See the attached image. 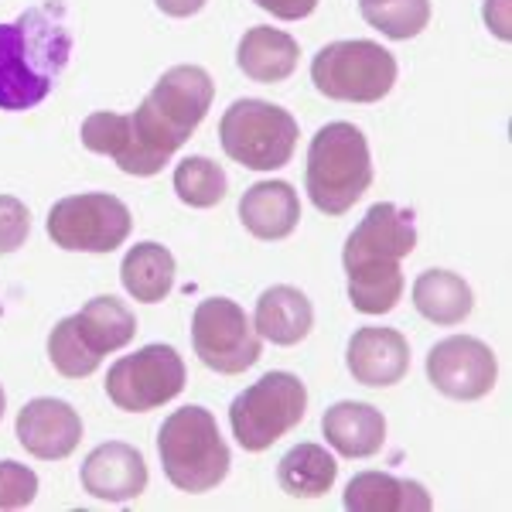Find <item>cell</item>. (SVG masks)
<instances>
[{
    "instance_id": "obj_14",
    "label": "cell",
    "mask_w": 512,
    "mask_h": 512,
    "mask_svg": "<svg viewBox=\"0 0 512 512\" xmlns=\"http://www.w3.org/2000/svg\"><path fill=\"white\" fill-rule=\"evenodd\" d=\"M82 489L99 502H130L147 489V465L144 454L123 441L99 444L82 461Z\"/></svg>"
},
{
    "instance_id": "obj_28",
    "label": "cell",
    "mask_w": 512,
    "mask_h": 512,
    "mask_svg": "<svg viewBox=\"0 0 512 512\" xmlns=\"http://www.w3.org/2000/svg\"><path fill=\"white\" fill-rule=\"evenodd\" d=\"M48 359H52V366L59 369L62 376L69 379H82V376H93L99 369V355H93L82 345V338L76 332V318H62L59 325L52 328V335H48Z\"/></svg>"
},
{
    "instance_id": "obj_13",
    "label": "cell",
    "mask_w": 512,
    "mask_h": 512,
    "mask_svg": "<svg viewBox=\"0 0 512 512\" xmlns=\"http://www.w3.org/2000/svg\"><path fill=\"white\" fill-rule=\"evenodd\" d=\"M18 441L28 454L41 461H62L79 448L82 441V417L72 410V403L55 396H38L24 403L18 414Z\"/></svg>"
},
{
    "instance_id": "obj_25",
    "label": "cell",
    "mask_w": 512,
    "mask_h": 512,
    "mask_svg": "<svg viewBox=\"0 0 512 512\" xmlns=\"http://www.w3.org/2000/svg\"><path fill=\"white\" fill-rule=\"evenodd\" d=\"M338 465L335 458L328 454V448L321 444H297L280 458L277 478H280V489L294 499H318L335 485Z\"/></svg>"
},
{
    "instance_id": "obj_32",
    "label": "cell",
    "mask_w": 512,
    "mask_h": 512,
    "mask_svg": "<svg viewBox=\"0 0 512 512\" xmlns=\"http://www.w3.org/2000/svg\"><path fill=\"white\" fill-rule=\"evenodd\" d=\"M485 24L506 41L509 38V0H485Z\"/></svg>"
},
{
    "instance_id": "obj_8",
    "label": "cell",
    "mask_w": 512,
    "mask_h": 512,
    "mask_svg": "<svg viewBox=\"0 0 512 512\" xmlns=\"http://www.w3.org/2000/svg\"><path fill=\"white\" fill-rule=\"evenodd\" d=\"M311 82L338 103H379L396 82V59L376 41H332L311 62Z\"/></svg>"
},
{
    "instance_id": "obj_2",
    "label": "cell",
    "mask_w": 512,
    "mask_h": 512,
    "mask_svg": "<svg viewBox=\"0 0 512 512\" xmlns=\"http://www.w3.org/2000/svg\"><path fill=\"white\" fill-rule=\"evenodd\" d=\"M417 246L414 212L393 202H376L345 239L342 263L349 274V301L362 315H386L403 297L400 260Z\"/></svg>"
},
{
    "instance_id": "obj_3",
    "label": "cell",
    "mask_w": 512,
    "mask_h": 512,
    "mask_svg": "<svg viewBox=\"0 0 512 512\" xmlns=\"http://www.w3.org/2000/svg\"><path fill=\"white\" fill-rule=\"evenodd\" d=\"M212 99H216V82L198 65H175L154 82V89L137 106V113H130V120L158 168H164L171 154L195 134V127L212 110Z\"/></svg>"
},
{
    "instance_id": "obj_17",
    "label": "cell",
    "mask_w": 512,
    "mask_h": 512,
    "mask_svg": "<svg viewBox=\"0 0 512 512\" xmlns=\"http://www.w3.org/2000/svg\"><path fill=\"white\" fill-rule=\"evenodd\" d=\"M239 219L256 239H287L301 222V198L287 181H256L239 198Z\"/></svg>"
},
{
    "instance_id": "obj_26",
    "label": "cell",
    "mask_w": 512,
    "mask_h": 512,
    "mask_svg": "<svg viewBox=\"0 0 512 512\" xmlns=\"http://www.w3.org/2000/svg\"><path fill=\"white\" fill-rule=\"evenodd\" d=\"M359 11L369 28L393 41L417 38L431 24V0H359Z\"/></svg>"
},
{
    "instance_id": "obj_9",
    "label": "cell",
    "mask_w": 512,
    "mask_h": 512,
    "mask_svg": "<svg viewBox=\"0 0 512 512\" xmlns=\"http://www.w3.org/2000/svg\"><path fill=\"white\" fill-rule=\"evenodd\" d=\"M130 209L110 192L69 195L48 212V236L72 253H113L130 236Z\"/></svg>"
},
{
    "instance_id": "obj_31",
    "label": "cell",
    "mask_w": 512,
    "mask_h": 512,
    "mask_svg": "<svg viewBox=\"0 0 512 512\" xmlns=\"http://www.w3.org/2000/svg\"><path fill=\"white\" fill-rule=\"evenodd\" d=\"M256 7H263L267 14H274L280 21H301L318 7V0H253Z\"/></svg>"
},
{
    "instance_id": "obj_19",
    "label": "cell",
    "mask_w": 512,
    "mask_h": 512,
    "mask_svg": "<svg viewBox=\"0 0 512 512\" xmlns=\"http://www.w3.org/2000/svg\"><path fill=\"white\" fill-rule=\"evenodd\" d=\"M311 325H315V308H311V301L304 297V291H297V287L277 284V287H270V291H263L260 301H256L253 328H256V335H263L267 342L297 345L308 338Z\"/></svg>"
},
{
    "instance_id": "obj_34",
    "label": "cell",
    "mask_w": 512,
    "mask_h": 512,
    "mask_svg": "<svg viewBox=\"0 0 512 512\" xmlns=\"http://www.w3.org/2000/svg\"><path fill=\"white\" fill-rule=\"evenodd\" d=\"M4 407H7V396H4V386H0V417H4Z\"/></svg>"
},
{
    "instance_id": "obj_20",
    "label": "cell",
    "mask_w": 512,
    "mask_h": 512,
    "mask_svg": "<svg viewBox=\"0 0 512 512\" xmlns=\"http://www.w3.org/2000/svg\"><path fill=\"white\" fill-rule=\"evenodd\" d=\"M434 502L420 482H403L396 475L362 472L345 489L349 512H427Z\"/></svg>"
},
{
    "instance_id": "obj_21",
    "label": "cell",
    "mask_w": 512,
    "mask_h": 512,
    "mask_svg": "<svg viewBox=\"0 0 512 512\" xmlns=\"http://www.w3.org/2000/svg\"><path fill=\"white\" fill-rule=\"evenodd\" d=\"M297 41L277 28H250L236 48V65L253 82H284L297 69Z\"/></svg>"
},
{
    "instance_id": "obj_10",
    "label": "cell",
    "mask_w": 512,
    "mask_h": 512,
    "mask_svg": "<svg viewBox=\"0 0 512 512\" xmlns=\"http://www.w3.org/2000/svg\"><path fill=\"white\" fill-rule=\"evenodd\" d=\"M185 390V362L171 345H144L110 366L106 396L127 414H147Z\"/></svg>"
},
{
    "instance_id": "obj_29",
    "label": "cell",
    "mask_w": 512,
    "mask_h": 512,
    "mask_svg": "<svg viewBox=\"0 0 512 512\" xmlns=\"http://www.w3.org/2000/svg\"><path fill=\"white\" fill-rule=\"evenodd\" d=\"M38 495V475L18 461H0V509H24Z\"/></svg>"
},
{
    "instance_id": "obj_4",
    "label": "cell",
    "mask_w": 512,
    "mask_h": 512,
    "mask_svg": "<svg viewBox=\"0 0 512 512\" xmlns=\"http://www.w3.org/2000/svg\"><path fill=\"white\" fill-rule=\"evenodd\" d=\"M373 185V158L359 127L328 123L308 147V195L325 216H345Z\"/></svg>"
},
{
    "instance_id": "obj_5",
    "label": "cell",
    "mask_w": 512,
    "mask_h": 512,
    "mask_svg": "<svg viewBox=\"0 0 512 512\" xmlns=\"http://www.w3.org/2000/svg\"><path fill=\"white\" fill-rule=\"evenodd\" d=\"M158 454L168 482L192 495L212 492L233 465L216 417L205 407H181L164 420L158 431Z\"/></svg>"
},
{
    "instance_id": "obj_24",
    "label": "cell",
    "mask_w": 512,
    "mask_h": 512,
    "mask_svg": "<svg viewBox=\"0 0 512 512\" xmlns=\"http://www.w3.org/2000/svg\"><path fill=\"white\" fill-rule=\"evenodd\" d=\"M414 308L434 325H461L475 308L472 287L451 270H427L414 280Z\"/></svg>"
},
{
    "instance_id": "obj_7",
    "label": "cell",
    "mask_w": 512,
    "mask_h": 512,
    "mask_svg": "<svg viewBox=\"0 0 512 512\" xmlns=\"http://www.w3.org/2000/svg\"><path fill=\"white\" fill-rule=\"evenodd\" d=\"M308 414V390L294 373H267L229 407L233 437L243 451H267Z\"/></svg>"
},
{
    "instance_id": "obj_23",
    "label": "cell",
    "mask_w": 512,
    "mask_h": 512,
    "mask_svg": "<svg viewBox=\"0 0 512 512\" xmlns=\"http://www.w3.org/2000/svg\"><path fill=\"white\" fill-rule=\"evenodd\" d=\"M120 280L127 294L140 304H158L175 284V256L161 243H137L123 256Z\"/></svg>"
},
{
    "instance_id": "obj_30",
    "label": "cell",
    "mask_w": 512,
    "mask_h": 512,
    "mask_svg": "<svg viewBox=\"0 0 512 512\" xmlns=\"http://www.w3.org/2000/svg\"><path fill=\"white\" fill-rule=\"evenodd\" d=\"M31 216L28 205L14 195H0V253H14L28 243Z\"/></svg>"
},
{
    "instance_id": "obj_12",
    "label": "cell",
    "mask_w": 512,
    "mask_h": 512,
    "mask_svg": "<svg viewBox=\"0 0 512 512\" xmlns=\"http://www.w3.org/2000/svg\"><path fill=\"white\" fill-rule=\"evenodd\" d=\"M499 362L482 338L451 335L427 355V379L451 400H482L492 393Z\"/></svg>"
},
{
    "instance_id": "obj_22",
    "label": "cell",
    "mask_w": 512,
    "mask_h": 512,
    "mask_svg": "<svg viewBox=\"0 0 512 512\" xmlns=\"http://www.w3.org/2000/svg\"><path fill=\"white\" fill-rule=\"evenodd\" d=\"M76 318V332L89 352L103 359L106 352H120L123 345L134 342L137 318L117 297H93Z\"/></svg>"
},
{
    "instance_id": "obj_11",
    "label": "cell",
    "mask_w": 512,
    "mask_h": 512,
    "mask_svg": "<svg viewBox=\"0 0 512 512\" xmlns=\"http://www.w3.org/2000/svg\"><path fill=\"white\" fill-rule=\"evenodd\" d=\"M195 355L222 376H239L260 359V335L246 311L229 297H209L192 315Z\"/></svg>"
},
{
    "instance_id": "obj_27",
    "label": "cell",
    "mask_w": 512,
    "mask_h": 512,
    "mask_svg": "<svg viewBox=\"0 0 512 512\" xmlns=\"http://www.w3.org/2000/svg\"><path fill=\"white\" fill-rule=\"evenodd\" d=\"M175 192L192 209H212L226 198V171L209 158H185L175 168Z\"/></svg>"
},
{
    "instance_id": "obj_15",
    "label": "cell",
    "mask_w": 512,
    "mask_h": 512,
    "mask_svg": "<svg viewBox=\"0 0 512 512\" xmlns=\"http://www.w3.org/2000/svg\"><path fill=\"white\" fill-rule=\"evenodd\" d=\"M345 366L362 386H393L410 369V345L396 328H359L349 338Z\"/></svg>"
},
{
    "instance_id": "obj_18",
    "label": "cell",
    "mask_w": 512,
    "mask_h": 512,
    "mask_svg": "<svg viewBox=\"0 0 512 512\" xmlns=\"http://www.w3.org/2000/svg\"><path fill=\"white\" fill-rule=\"evenodd\" d=\"M321 431L342 458H373L386 444V420L369 403L342 400L325 410Z\"/></svg>"
},
{
    "instance_id": "obj_33",
    "label": "cell",
    "mask_w": 512,
    "mask_h": 512,
    "mask_svg": "<svg viewBox=\"0 0 512 512\" xmlns=\"http://www.w3.org/2000/svg\"><path fill=\"white\" fill-rule=\"evenodd\" d=\"M168 18H192L205 7V0H154Z\"/></svg>"
},
{
    "instance_id": "obj_16",
    "label": "cell",
    "mask_w": 512,
    "mask_h": 512,
    "mask_svg": "<svg viewBox=\"0 0 512 512\" xmlns=\"http://www.w3.org/2000/svg\"><path fill=\"white\" fill-rule=\"evenodd\" d=\"M82 147H89L93 154H106V158L117 161L120 171L137 178L158 175V164L151 161V154L144 151L137 137V127L130 120V113H93V117L82 120Z\"/></svg>"
},
{
    "instance_id": "obj_1",
    "label": "cell",
    "mask_w": 512,
    "mask_h": 512,
    "mask_svg": "<svg viewBox=\"0 0 512 512\" xmlns=\"http://www.w3.org/2000/svg\"><path fill=\"white\" fill-rule=\"evenodd\" d=\"M72 55V35L62 4L24 11L0 24V110L21 113L45 103Z\"/></svg>"
},
{
    "instance_id": "obj_6",
    "label": "cell",
    "mask_w": 512,
    "mask_h": 512,
    "mask_svg": "<svg viewBox=\"0 0 512 512\" xmlns=\"http://www.w3.org/2000/svg\"><path fill=\"white\" fill-rule=\"evenodd\" d=\"M222 151L250 171H277L291 164L297 120L267 99H236L219 120Z\"/></svg>"
}]
</instances>
